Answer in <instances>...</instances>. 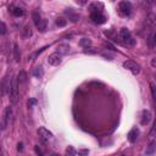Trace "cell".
<instances>
[{
	"label": "cell",
	"mask_w": 156,
	"mask_h": 156,
	"mask_svg": "<svg viewBox=\"0 0 156 156\" xmlns=\"http://www.w3.org/2000/svg\"><path fill=\"white\" fill-rule=\"evenodd\" d=\"M150 64H151V66L154 68H156V57H154V59H151V61H150Z\"/></svg>",
	"instance_id": "f546056e"
},
{
	"label": "cell",
	"mask_w": 156,
	"mask_h": 156,
	"mask_svg": "<svg viewBox=\"0 0 156 156\" xmlns=\"http://www.w3.org/2000/svg\"><path fill=\"white\" fill-rule=\"evenodd\" d=\"M33 21H34V25L35 26L42 21V17H40V15L38 12H33Z\"/></svg>",
	"instance_id": "603a6c76"
},
{
	"label": "cell",
	"mask_w": 156,
	"mask_h": 156,
	"mask_svg": "<svg viewBox=\"0 0 156 156\" xmlns=\"http://www.w3.org/2000/svg\"><path fill=\"white\" fill-rule=\"evenodd\" d=\"M146 21H148V23H149L150 26L156 27V16H155V15H149Z\"/></svg>",
	"instance_id": "ffe728a7"
},
{
	"label": "cell",
	"mask_w": 156,
	"mask_h": 156,
	"mask_svg": "<svg viewBox=\"0 0 156 156\" xmlns=\"http://www.w3.org/2000/svg\"><path fill=\"white\" fill-rule=\"evenodd\" d=\"M123 67L124 68H127L128 71H131L133 75H139V72H140V66L134 62V61H132V60H127V61H124L123 62Z\"/></svg>",
	"instance_id": "8992f818"
},
{
	"label": "cell",
	"mask_w": 156,
	"mask_h": 156,
	"mask_svg": "<svg viewBox=\"0 0 156 156\" xmlns=\"http://www.w3.org/2000/svg\"><path fill=\"white\" fill-rule=\"evenodd\" d=\"M44 75V71H43V67L42 66H38V67H35L34 71H33V76L35 78H42Z\"/></svg>",
	"instance_id": "5bb4252c"
},
{
	"label": "cell",
	"mask_w": 156,
	"mask_h": 156,
	"mask_svg": "<svg viewBox=\"0 0 156 156\" xmlns=\"http://www.w3.org/2000/svg\"><path fill=\"white\" fill-rule=\"evenodd\" d=\"M12 116H13V112H12V107L11 106H7L4 111V116H3V121H1V131H5L7 128L12 121Z\"/></svg>",
	"instance_id": "7a4b0ae2"
},
{
	"label": "cell",
	"mask_w": 156,
	"mask_h": 156,
	"mask_svg": "<svg viewBox=\"0 0 156 156\" xmlns=\"http://www.w3.org/2000/svg\"><path fill=\"white\" fill-rule=\"evenodd\" d=\"M17 79H18V82L20 83H25V82L27 80V73H26V71H20V73H18V76H17Z\"/></svg>",
	"instance_id": "ac0fdd59"
},
{
	"label": "cell",
	"mask_w": 156,
	"mask_h": 156,
	"mask_svg": "<svg viewBox=\"0 0 156 156\" xmlns=\"http://www.w3.org/2000/svg\"><path fill=\"white\" fill-rule=\"evenodd\" d=\"M102 56H105V57H107L109 60H112V56H111L110 54H102Z\"/></svg>",
	"instance_id": "d6a6232c"
},
{
	"label": "cell",
	"mask_w": 156,
	"mask_h": 156,
	"mask_svg": "<svg viewBox=\"0 0 156 156\" xmlns=\"http://www.w3.org/2000/svg\"><path fill=\"white\" fill-rule=\"evenodd\" d=\"M22 149H23V144H22V143H18V144H17V150H18V151H22Z\"/></svg>",
	"instance_id": "4dcf8cb0"
},
{
	"label": "cell",
	"mask_w": 156,
	"mask_h": 156,
	"mask_svg": "<svg viewBox=\"0 0 156 156\" xmlns=\"http://www.w3.org/2000/svg\"><path fill=\"white\" fill-rule=\"evenodd\" d=\"M118 38H120V40L124 45H134L136 44V40L132 38V34L129 32V29L127 28H121L120 33H118Z\"/></svg>",
	"instance_id": "6da1fadb"
},
{
	"label": "cell",
	"mask_w": 156,
	"mask_h": 156,
	"mask_svg": "<svg viewBox=\"0 0 156 156\" xmlns=\"http://www.w3.org/2000/svg\"><path fill=\"white\" fill-rule=\"evenodd\" d=\"M13 59L16 62L20 61V49L17 44H13Z\"/></svg>",
	"instance_id": "e0dca14e"
},
{
	"label": "cell",
	"mask_w": 156,
	"mask_h": 156,
	"mask_svg": "<svg viewBox=\"0 0 156 156\" xmlns=\"http://www.w3.org/2000/svg\"><path fill=\"white\" fill-rule=\"evenodd\" d=\"M152 42H154V45H156V33H155L154 37H152Z\"/></svg>",
	"instance_id": "836d02e7"
},
{
	"label": "cell",
	"mask_w": 156,
	"mask_h": 156,
	"mask_svg": "<svg viewBox=\"0 0 156 156\" xmlns=\"http://www.w3.org/2000/svg\"><path fill=\"white\" fill-rule=\"evenodd\" d=\"M66 25H67V20H65L62 17L56 18V26H59V27H65Z\"/></svg>",
	"instance_id": "7402d4cb"
},
{
	"label": "cell",
	"mask_w": 156,
	"mask_h": 156,
	"mask_svg": "<svg viewBox=\"0 0 156 156\" xmlns=\"http://www.w3.org/2000/svg\"><path fill=\"white\" fill-rule=\"evenodd\" d=\"M105 34L109 37V38L114 39V40H117V37H115V31H112V29H109V31H105Z\"/></svg>",
	"instance_id": "cb8c5ba5"
},
{
	"label": "cell",
	"mask_w": 156,
	"mask_h": 156,
	"mask_svg": "<svg viewBox=\"0 0 156 156\" xmlns=\"http://www.w3.org/2000/svg\"><path fill=\"white\" fill-rule=\"evenodd\" d=\"M37 28H38L40 32H45L47 31V21L44 18H42V21L39 22L38 25H37Z\"/></svg>",
	"instance_id": "d6986e66"
},
{
	"label": "cell",
	"mask_w": 156,
	"mask_h": 156,
	"mask_svg": "<svg viewBox=\"0 0 156 156\" xmlns=\"http://www.w3.org/2000/svg\"><path fill=\"white\" fill-rule=\"evenodd\" d=\"M66 152H67L68 156H72V155H75V154H76L75 149H73L72 146H68V148H67V150H66Z\"/></svg>",
	"instance_id": "d4e9b609"
},
{
	"label": "cell",
	"mask_w": 156,
	"mask_h": 156,
	"mask_svg": "<svg viewBox=\"0 0 156 156\" xmlns=\"http://www.w3.org/2000/svg\"><path fill=\"white\" fill-rule=\"evenodd\" d=\"M118 12L123 17H128L132 12V4L129 1H121L118 5Z\"/></svg>",
	"instance_id": "277c9868"
},
{
	"label": "cell",
	"mask_w": 156,
	"mask_h": 156,
	"mask_svg": "<svg viewBox=\"0 0 156 156\" xmlns=\"http://www.w3.org/2000/svg\"><path fill=\"white\" fill-rule=\"evenodd\" d=\"M37 104V100L34 99V98H32V99H29V101H28V106L29 107H32V106H34Z\"/></svg>",
	"instance_id": "4316f807"
},
{
	"label": "cell",
	"mask_w": 156,
	"mask_h": 156,
	"mask_svg": "<svg viewBox=\"0 0 156 156\" xmlns=\"http://www.w3.org/2000/svg\"><path fill=\"white\" fill-rule=\"evenodd\" d=\"M90 18L93 20L94 23H98V25L105 23V21H106V16L101 12V10L92 11V13H90Z\"/></svg>",
	"instance_id": "5b68a950"
},
{
	"label": "cell",
	"mask_w": 156,
	"mask_h": 156,
	"mask_svg": "<svg viewBox=\"0 0 156 156\" xmlns=\"http://www.w3.org/2000/svg\"><path fill=\"white\" fill-rule=\"evenodd\" d=\"M89 151L88 150H82V151H79V154H82V155H85V154H88Z\"/></svg>",
	"instance_id": "e575fe53"
},
{
	"label": "cell",
	"mask_w": 156,
	"mask_h": 156,
	"mask_svg": "<svg viewBox=\"0 0 156 156\" xmlns=\"http://www.w3.org/2000/svg\"><path fill=\"white\" fill-rule=\"evenodd\" d=\"M151 117H152L151 111L150 110H144L143 114H142V121H140V123H142L143 126L149 124L150 121H151Z\"/></svg>",
	"instance_id": "9c48e42d"
},
{
	"label": "cell",
	"mask_w": 156,
	"mask_h": 156,
	"mask_svg": "<svg viewBox=\"0 0 156 156\" xmlns=\"http://www.w3.org/2000/svg\"><path fill=\"white\" fill-rule=\"evenodd\" d=\"M38 134L42 139V142H48L49 139L53 138V133H51L49 129H47L45 127H40L38 129Z\"/></svg>",
	"instance_id": "52a82bcc"
},
{
	"label": "cell",
	"mask_w": 156,
	"mask_h": 156,
	"mask_svg": "<svg viewBox=\"0 0 156 156\" xmlns=\"http://www.w3.org/2000/svg\"><path fill=\"white\" fill-rule=\"evenodd\" d=\"M138 136H139V129L138 128H133L128 133V140H129L131 143H136L137 139H138Z\"/></svg>",
	"instance_id": "7c38bea8"
},
{
	"label": "cell",
	"mask_w": 156,
	"mask_h": 156,
	"mask_svg": "<svg viewBox=\"0 0 156 156\" xmlns=\"http://www.w3.org/2000/svg\"><path fill=\"white\" fill-rule=\"evenodd\" d=\"M155 151H156V142H155V140H152V142L148 145L145 154H146V156H151V155H154Z\"/></svg>",
	"instance_id": "4fadbf2b"
},
{
	"label": "cell",
	"mask_w": 156,
	"mask_h": 156,
	"mask_svg": "<svg viewBox=\"0 0 156 156\" xmlns=\"http://www.w3.org/2000/svg\"><path fill=\"white\" fill-rule=\"evenodd\" d=\"M84 51H85V53H89V54H95V53H96V50H93V48H89L88 50L85 49Z\"/></svg>",
	"instance_id": "f1b7e54d"
},
{
	"label": "cell",
	"mask_w": 156,
	"mask_h": 156,
	"mask_svg": "<svg viewBox=\"0 0 156 156\" xmlns=\"http://www.w3.org/2000/svg\"><path fill=\"white\" fill-rule=\"evenodd\" d=\"M48 64L51 65V66L60 65L61 64V55L59 54V53H54V54L49 55V57H48Z\"/></svg>",
	"instance_id": "ba28073f"
},
{
	"label": "cell",
	"mask_w": 156,
	"mask_h": 156,
	"mask_svg": "<svg viewBox=\"0 0 156 156\" xmlns=\"http://www.w3.org/2000/svg\"><path fill=\"white\" fill-rule=\"evenodd\" d=\"M150 87H151V92H152V96H154V99L156 101V90H155V85L152 83H150Z\"/></svg>",
	"instance_id": "83f0119b"
},
{
	"label": "cell",
	"mask_w": 156,
	"mask_h": 156,
	"mask_svg": "<svg viewBox=\"0 0 156 156\" xmlns=\"http://www.w3.org/2000/svg\"><path fill=\"white\" fill-rule=\"evenodd\" d=\"M18 79L17 77H13L10 82V98H11V101L15 102L17 100V96H18Z\"/></svg>",
	"instance_id": "3957f363"
},
{
	"label": "cell",
	"mask_w": 156,
	"mask_h": 156,
	"mask_svg": "<svg viewBox=\"0 0 156 156\" xmlns=\"http://www.w3.org/2000/svg\"><path fill=\"white\" fill-rule=\"evenodd\" d=\"M79 45L83 47V48H85V49H88V47L92 45V40L88 39V38H82V39L79 40Z\"/></svg>",
	"instance_id": "2e32d148"
},
{
	"label": "cell",
	"mask_w": 156,
	"mask_h": 156,
	"mask_svg": "<svg viewBox=\"0 0 156 156\" xmlns=\"http://www.w3.org/2000/svg\"><path fill=\"white\" fill-rule=\"evenodd\" d=\"M66 13H67V16L70 17V20H71L72 22H77L78 18H79V16H78L77 13H73L72 9H68V11H66Z\"/></svg>",
	"instance_id": "9a60e30c"
},
{
	"label": "cell",
	"mask_w": 156,
	"mask_h": 156,
	"mask_svg": "<svg viewBox=\"0 0 156 156\" xmlns=\"http://www.w3.org/2000/svg\"><path fill=\"white\" fill-rule=\"evenodd\" d=\"M9 10H10V12L15 17H22L25 15V10L22 9V7H20V6H13V5H11L9 7Z\"/></svg>",
	"instance_id": "30bf717a"
},
{
	"label": "cell",
	"mask_w": 156,
	"mask_h": 156,
	"mask_svg": "<svg viewBox=\"0 0 156 156\" xmlns=\"http://www.w3.org/2000/svg\"><path fill=\"white\" fill-rule=\"evenodd\" d=\"M35 152H37V154H38L39 156H43V152L40 151V149H39V148H38V146H35Z\"/></svg>",
	"instance_id": "1f68e13d"
},
{
	"label": "cell",
	"mask_w": 156,
	"mask_h": 156,
	"mask_svg": "<svg viewBox=\"0 0 156 156\" xmlns=\"http://www.w3.org/2000/svg\"><path fill=\"white\" fill-rule=\"evenodd\" d=\"M22 35H23L25 38H29V37L32 35V31H31V28H29L28 26H26L23 28V31H22Z\"/></svg>",
	"instance_id": "44dd1931"
},
{
	"label": "cell",
	"mask_w": 156,
	"mask_h": 156,
	"mask_svg": "<svg viewBox=\"0 0 156 156\" xmlns=\"http://www.w3.org/2000/svg\"><path fill=\"white\" fill-rule=\"evenodd\" d=\"M56 53H59L60 55H66L70 53V45L67 43H62V44H59L57 47V51Z\"/></svg>",
	"instance_id": "8fae6325"
},
{
	"label": "cell",
	"mask_w": 156,
	"mask_h": 156,
	"mask_svg": "<svg viewBox=\"0 0 156 156\" xmlns=\"http://www.w3.org/2000/svg\"><path fill=\"white\" fill-rule=\"evenodd\" d=\"M0 26H1V35H5L6 34V25L4 23V22H1Z\"/></svg>",
	"instance_id": "484cf974"
}]
</instances>
